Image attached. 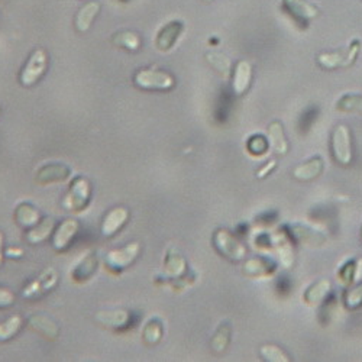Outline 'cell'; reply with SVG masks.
I'll list each match as a JSON object with an SVG mask.
<instances>
[{
  "label": "cell",
  "mask_w": 362,
  "mask_h": 362,
  "mask_svg": "<svg viewBox=\"0 0 362 362\" xmlns=\"http://www.w3.org/2000/svg\"><path fill=\"white\" fill-rule=\"evenodd\" d=\"M252 82V65L248 61H239L232 76V90L236 96H244Z\"/></svg>",
  "instance_id": "7c38bea8"
},
{
  "label": "cell",
  "mask_w": 362,
  "mask_h": 362,
  "mask_svg": "<svg viewBox=\"0 0 362 362\" xmlns=\"http://www.w3.org/2000/svg\"><path fill=\"white\" fill-rule=\"evenodd\" d=\"M181 30H183V26H181L180 22H171V23H168L166 26V28L158 34L157 47L161 51H168L174 44H176V41L179 39V35H180Z\"/></svg>",
  "instance_id": "d6986e66"
},
{
  "label": "cell",
  "mask_w": 362,
  "mask_h": 362,
  "mask_svg": "<svg viewBox=\"0 0 362 362\" xmlns=\"http://www.w3.org/2000/svg\"><path fill=\"white\" fill-rule=\"evenodd\" d=\"M78 231V222L76 219H65L60 226L57 227L56 234L52 238V247L57 251H64L69 248L71 240L77 235Z\"/></svg>",
  "instance_id": "8fae6325"
},
{
  "label": "cell",
  "mask_w": 362,
  "mask_h": 362,
  "mask_svg": "<svg viewBox=\"0 0 362 362\" xmlns=\"http://www.w3.org/2000/svg\"><path fill=\"white\" fill-rule=\"evenodd\" d=\"M332 155L341 166H350L354 158L351 132L346 125H338L332 133Z\"/></svg>",
  "instance_id": "7a4b0ae2"
},
{
  "label": "cell",
  "mask_w": 362,
  "mask_h": 362,
  "mask_svg": "<svg viewBox=\"0 0 362 362\" xmlns=\"http://www.w3.org/2000/svg\"><path fill=\"white\" fill-rule=\"evenodd\" d=\"M71 174V170L63 166V164H51V166H45L41 171L36 174V181L39 183H60V181H65L69 179V176Z\"/></svg>",
  "instance_id": "e0dca14e"
},
{
  "label": "cell",
  "mask_w": 362,
  "mask_h": 362,
  "mask_svg": "<svg viewBox=\"0 0 362 362\" xmlns=\"http://www.w3.org/2000/svg\"><path fill=\"white\" fill-rule=\"evenodd\" d=\"M22 328V319L19 315L10 316L3 324H0V342L12 339Z\"/></svg>",
  "instance_id": "4316f807"
},
{
  "label": "cell",
  "mask_w": 362,
  "mask_h": 362,
  "mask_svg": "<svg viewBox=\"0 0 362 362\" xmlns=\"http://www.w3.org/2000/svg\"><path fill=\"white\" fill-rule=\"evenodd\" d=\"M139 253V245L137 242L128 244L122 249L111 251L106 256V265L113 271H122L126 267H129Z\"/></svg>",
  "instance_id": "52a82bcc"
},
{
  "label": "cell",
  "mask_w": 362,
  "mask_h": 362,
  "mask_svg": "<svg viewBox=\"0 0 362 362\" xmlns=\"http://www.w3.org/2000/svg\"><path fill=\"white\" fill-rule=\"evenodd\" d=\"M52 227H54V219L45 218L38 226H34L26 236H28V240L31 244H41L45 239H48Z\"/></svg>",
  "instance_id": "cb8c5ba5"
},
{
  "label": "cell",
  "mask_w": 362,
  "mask_h": 362,
  "mask_svg": "<svg viewBox=\"0 0 362 362\" xmlns=\"http://www.w3.org/2000/svg\"><path fill=\"white\" fill-rule=\"evenodd\" d=\"M354 275H355V262L348 261L345 262L341 270L338 271V280L342 286H351L354 284Z\"/></svg>",
  "instance_id": "1f68e13d"
},
{
  "label": "cell",
  "mask_w": 362,
  "mask_h": 362,
  "mask_svg": "<svg viewBox=\"0 0 362 362\" xmlns=\"http://www.w3.org/2000/svg\"><path fill=\"white\" fill-rule=\"evenodd\" d=\"M96 320L109 328H125L129 324V313L126 310H104L96 315Z\"/></svg>",
  "instance_id": "ffe728a7"
},
{
  "label": "cell",
  "mask_w": 362,
  "mask_h": 362,
  "mask_svg": "<svg viewBox=\"0 0 362 362\" xmlns=\"http://www.w3.org/2000/svg\"><path fill=\"white\" fill-rule=\"evenodd\" d=\"M213 245L222 257L229 261H242L247 257V248L226 229L216 231L213 236Z\"/></svg>",
  "instance_id": "277c9868"
},
{
  "label": "cell",
  "mask_w": 362,
  "mask_h": 362,
  "mask_svg": "<svg viewBox=\"0 0 362 362\" xmlns=\"http://www.w3.org/2000/svg\"><path fill=\"white\" fill-rule=\"evenodd\" d=\"M206 60L207 63L210 64L212 69L219 73L220 76L223 77H227L231 74V70H232V63L231 60L227 58L225 54L222 52H216V51H212V52H207L206 54Z\"/></svg>",
  "instance_id": "7402d4cb"
},
{
  "label": "cell",
  "mask_w": 362,
  "mask_h": 362,
  "mask_svg": "<svg viewBox=\"0 0 362 362\" xmlns=\"http://www.w3.org/2000/svg\"><path fill=\"white\" fill-rule=\"evenodd\" d=\"M16 220L22 227H34L39 223V210L23 203L16 210Z\"/></svg>",
  "instance_id": "603a6c76"
},
{
  "label": "cell",
  "mask_w": 362,
  "mask_h": 362,
  "mask_svg": "<svg viewBox=\"0 0 362 362\" xmlns=\"http://www.w3.org/2000/svg\"><path fill=\"white\" fill-rule=\"evenodd\" d=\"M206 2H212V0H206Z\"/></svg>",
  "instance_id": "f35d334b"
},
{
  "label": "cell",
  "mask_w": 362,
  "mask_h": 362,
  "mask_svg": "<svg viewBox=\"0 0 362 362\" xmlns=\"http://www.w3.org/2000/svg\"><path fill=\"white\" fill-rule=\"evenodd\" d=\"M260 355L267 362H289L290 361V357L286 354V351L273 343L262 345L260 350Z\"/></svg>",
  "instance_id": "f1b7e54d"
},
{
  "label": "cell",
  "mask_w": 362,
  "mask_h": 362,
  "mask_svg": "<svg viewBox=\"0 0 362 362\" xmlns=\"http://www.w3.org/2000/svg\"><path fill=\"white\" fill-rule=\"evenodd\" d=\"M268 141H270L271 150L277 155L283 157L289 152L290 146L284 135V128L278 122V120H274V122H271L270 126H268Z\"/></svg>",
  "instance_id": "2e32d148"
},
{
  "label": "cell",
  "mask_w": 362,
  "mask_h": 362,
  "mask_svg": "<svg viewBox=\"0 0 362 362\" xmlns=\"http://www.w3.org/2000/svg\"><path fill=\"white\" fill-rule=\"evenodd\" d=\"M30 325L35 330H39L43 335H45V337L49 339H56L58 337V326L47 316L43 315L32 316L30 319Z\"/></svg>",
  "instance_id": "44dd1931"
},
{
  "label": "cell",
  "mask_w": 362,
  "mask_h": 362,
  "mask_svg": "<svg viewBox=\"0 0 362 362\" xmlns=\"http://www.w3.org/2000/svg\"><path fill=\"white\" fill-rule=\"evenodd\" d=\"M133 83L137 87L142 90H170L174 87V77L166 71H159L155 69H144L139 70L135 77H133Z\"/></svg>",
  "instance_id": "5b68a950"
},
{
  "label": "cell",
  "mask_w": 362,
  "mask_h": 362,
  "mask_svg": "<svg viewBox=\"0 0 362 362\" xmlns=\"http://www.w3.org/2000/svg\"><path fill=\"white\" fill-rule=\"evenodd\" d=\"M362 281V258L355 261V275H354V284L361 283Z\"/></svg>",
  "instance_id": "d590c367"
},
{
  "label": "cell",
  "mask_w": 362,
  "mask_h": 362,
  "mask_svg": "<svg viewBox=\"0 0 362 362\" xmlns=\"http://www.w3.org/2000/svg\"><path fill=\"white\" fill-rule=\"evenodd\" d=\"M47 67H48V57H47L45 51L41 48L35 49L21 71V76H19L21 84L23 87L35 86L39 80H41V77L45 74Z\"/></svg>",
  "instance_id": "3957f363"
},
{
  "label": "cell",
  "mask_w": 362,
  "mask_h": 362,
  "mask_svg": "<svg viewBox=\"0 0 362 362\" xmlns=\"http://www.w3.org/2000/svg\"><path fill=\"white\" fill-rule=\"evenodd\" d=\"M247 150L252 157H262L270 151V141L267 137L258 133V135H253L248 139Z\"/></svg>",
  "instance_id": "f546056e"
},
{
  "label": "cell",
  "mask_w": 362,
  "mask_h": 362,
  "mask_svg": "<svg viewBox=\"0 0 362 362\" xmlns=\"http://www.w3.org/2000/svg\"><path fill=\"white\" fill-rule=\"evenodd\" d=\"M90 184L86 179H77L70 187V192L63 200V207L69 212L83 210L90 200Z\"/></svg>",
  "instance_id": "8992f818"
},
{
  "label": "cell",
  "mask_w": 362,
  "mask_h": 362,
  "mask_svg": "<svg viewBox=\"0 0 362 362\" xmlns=\"http://www.w3.org/2000/svg\"><path fill=\"white\" fill-rule=\"evenodd\" d=\"M283 8L299 23H307L320 15V10L309 0H283Z\"/></svg>",
  "instance_id": "ba28073f"
},
{
  "label": "cell",
  "mask_w": 362,
  "mask_h": 362,
  "mask_svg": "<svg viewBox=\"0 0 362 362\" xmlns=\"http://www.w3.org/2000/svg\"><path fill=\"white\" fill-rule=\"evenodd\" d=\"M287 229H289L291 238L296 239L299 244H302L304 247L317 248V247L325 245V242H326L325 235L319 234L317 231L312 229V227H309V226L294 225V226H289Z\"/></svg>",
  "instance_id": "9c48e42d"
},
{
  "label": "cell",
  "mask_w": 362,
  "mask_h": 362,
  "mask_svg": "<svg viewBox=\"0 0 362 362\" xmlns=\"http://www.w3.org/2000/svg\"><path fill=\"white\" fill-rule=\"evenodd\" d=\"M0 258H2V238H0Z\"/></svg>",
  "instance_id": "8d00e7d4"
},
{
  "label": "cell",
  "mask_w": 362,
  "mask_h": 362,
  "mask_svg": "<svg viewBox=\"0 0 362 362\" xmlns=\"http://www.w3.org/2000/svg\"><path fill=\"white\" fill-rule=\"evenodd\" d=\"M361 52V43L355 39L346 49L335 52H321L317 56V63L325 70H337L351 67Z\"/></svg>",
  "instance_id": "6da1fadb"
},
{
  "label": "cell",
  "mask_w": 362,
  "mask_h": 362,
  "mask_svg": "<svg viewBox=\"0 0 362 362\" xmlns=\"http://www.w3.org/2000/svg\"><path fill=\"white\" fill-rule=\"evenodd\" d=\"M324 167H325L324 159L320 157H315L307 161V163L300 164L294 168L293 177L299 181H312L320 176L321 171H324Z\"/></svg>",
  "instance_id": "9a60e30c"
},
{
  "label": "cell",
  "mask_w": 362,
  "mask_h": 362,
  "mask_svg": "<svg viewBox=\"0 0 362 362\" xmlns=\"http://www.w3.org/2000/svg\"><path fill=\"white\" fill-rule=\"evenodd\" d=\"M100 10V5L98 2H89L86 3L82 9L77 12L76 15V28L78 32H87L90 30V26L98 16V13Z\"/></svg>",
  "instance_id": "ac0fdd59"
},
{
  "label": "cell",
  "mask_w": 362,
  "mask_h": 362,
  "mask_svg": "<svg viewBox=\"0 0 362 362\" xmlns=\"http://www.w3.org/2000/svg\"><path fill=\"white\" fill-rule=\"evenodd\" d=\"M343 304L346 306V309L350 310H357L359 307H362V281L345 293Z\"/></svg>",
  "instance_id": "4dcf8cb0"
},
{
  "label": "cell",
  "mask_w": 362,
  "mask_h": 362,
  "mask_svg": "<svg viewBox=\"0 0 362 362\" xmlns=\"http://www.w3.org/2000/svg\"><path fill=\"white\" fill-rule=\"evenodd\" d=\"M128 219H129V213L125 207H115L113 210H111L102 222L103 236L112 238L113 235H116L125 226Z\"/></svg>",
  "instance_id": "30bf717a"
},
{
  "label": "cell",
  "mask_w": 362,
  "mask_h": 362,
  "mask_svg": "<svg viewBox=\"0 0 362 362\" xmlns=\"http://www.w3.org/2000/svg\"><path fill=\"white\" fill-rule=\"evenodd\" d=\"M161 335H163V328L158 320H151L144 330V338L150 343H157L161 339Z\"/></svg>",
  "instance_id": "d6a6232c"
},
{
  "label": "cell",
  "mask_w": 362,
  "mask_h": 362,
  "mask_svg": "<svg viewBox=\"0 0 362 362\" xmlns=\"http://www.w3.org/2000/svg\"><path fill=\"white\" fill-rule=\"evenodd\" d=\"M277 268H278V264L273 260L252 258L245 262L244 273L249 277L268 278V277H273L277 273Z\"/></svg>",
  "instance_id": "4fadbf2b"
},
{
  "label": "cell",
  "mask_w": 362,
  "mask_h": 362,
  "mask_svg": "<svg viewBox=\"0 0 362 362\" xmlns=\"http://www.w3.org/2000/svg\"><path fill=\"white\" fill-rule=\"evenodd\" d=\"M275 167H277V159H270L265 166H262V168H260L257 171V177H260V179L267 177L268 174H270Z\"/></svg>",
  "instance_id": "e575fe53"
},
{
  "label": "cell",
  "mask_w": 362,
  "mask_h": 362,
  "mask_svg": "<svg viewBox=\"0 0 362 362\" xmlns=\"http://www.w3.org/2000/svg\"><path fill=\"white\" fill-rule=\"evenodd\" d=\"M112 41L115 45L122 47L128 51H138L141 48V43H142L141 36L135 32H131V31L116 34Z\"/></svg>",
  "instance_id": "484cf974"
},
{
  "label": "cell",
  "mask_w": 362,
  "mask_h": 362,
  "mask_svg": "<svg viewBox=\"0 0 362 362\" xmlns=\"http://www.w3.org/2000/svg\"><path fill=\"white\" fill-rule=\"evenodd\" d=\"M361 239H362V229H361Z\"/></svg>",
  "instance_id": "74e56055"
},
{
  "label": "cell",
  "mask_w": 362,
  "mask_h": 362,
  "mask_svg": "<svg viewBox=\"0 0 362 362\" xmlns=\"http://www.w3.org/2000/svg\"><path fill=\"white\" fill-rule=\"evenodd\" d=\"M330 291H332L330 281L329 280H320L304 291L303 302L309 307H316L324 302H326Z\"/></svg>",
  "instance_id": "5bb4252c"
},
{
  "label": "cell",
  "mask_w": 362,
  "mask_h": 362,
  "mask_svg": "<svg viewBox=\"0 0 362 362\" xmlns=\"http://www.w3.org/2000/svg\"><path fill=\"white\" fill-rule=\"evenodd\" d=\"M229 341H231V326L227 324H223L212 338V350L216 354H220L226 350L227 345H229Z\"/></svg>",
  "instance_id": "83f0119b"
},
{
  "label": "cell",
  "mask_w": 362,
  "mask_h": 362,
  "mask_svg": "<svg viewBox=\"0 0 362 362\" xmlns=\"http://www.w3.org/2000/svg\"><path fill=\"white\" fill-rule=\"evenodd\" d=\"M337 111L362 115V95H345L337 102Z\"/></svg>",
  "instance_id": "d4e9b609"
},
{
  "label": "cell",
  "mask_w": 362,
  "mask_h": 362,
  "mask_svg": "<svg viewBox=\"0 0 362 362\" xmlns=\"http://www.w3.org/2000/svg\"><path fill=\"white\" fill-rule=\"evenodd\" d=\"M15 302V296L6 290V289H0V309L2 307H10V304Z\"/></svg>",
  "instance_id": "836d02e7"
}]
</instances>
